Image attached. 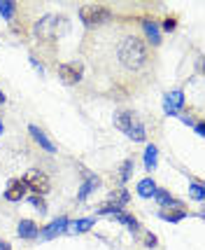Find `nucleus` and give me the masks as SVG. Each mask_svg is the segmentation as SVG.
<instances>
[{"instance_id":"obj_1","label":"nucleus","mask_w":205,"mask_h":250,"mask_svg":"<svg viewBox=\"0 0 205 250\" xmlns=\"http://www.w3.org/2000/svg\"><path fill=\"white\" fill-rule=\"evenodd\" d=\"M119 61L129 70H140L147 63V44L138 35H129L119 44Z\"/></svg>"},{"instance_id":"obj_2","label":"nucleus","mask_w":205,"mask_h":250,"mask_svg":"<svg viewBox=\"0 0 205 250\" xmlns=\"http://www.w3.org/2000/svg\"><path fill=\"white\" fill-rule=\"evenodd\" d=\"M79 19L87 26H98V23H105L112 19V10L105 5H84V7H79Z\"/></svg>"},{"instance_id":"obj_3","label":"nucleus","mask_w":205,"mask_h":250,"mask_svg":"<svg viewBox=\"0 0 205 250\" xmlns=\"http://www.w3.org/2000/svg\"><path fill=\"white\" fill-rule=\"evenodd\" d=\"M63 21H65L63 17H56V14H47V17H42L40 21L35 23L37 38H40V40H54L56 35H58V23H63Z\"/></svg>"},{"instance_id":"obj_4","label":"nucleus","mask_w":205,"mask_h":250,"mask_svg":"<svg viewBox=\"0 0 205 250\" xmlns=\"http://www.w3.org/2000/svg\"><path fill=\"white\" fill-rule=\"evenodd\" d=\"M23 185L28 187V189H33L35 196L47 194V192H49V178H47L42 171H28L26 178H23Z\"/></svg>"},{"instance_id":"obj_5","label":"nucleus","mask_w":205,"mask_h":250,"mask_svg":"<svg viewBox=\"0 0 205 250\" xmlns=\"http://www.w3.org/2000/svg\"><path fill=\"white\" fill-rule=\"evenodd\" d=\"M58 77L63 80L65 84H77L82 80V63L79 61H73V63H61L58 68Z\"/></svg>"},{"instance_id":"obj_6","label":"nucleus","mask_w":205,"mask_h":250,"mask_svg":"<svg viewBox=\"0 0 205 250\" xmlns=\"http://www.w3.org/2000/svg\"><path fill=\"white\" fill-rule=\"evenodd\" d=\"M184 105V94L182 91H170L166 101H163V110H166V115H177Z\"/></svg>"},{"instance_id":"obj_7","label":"nucleus","mask_w":205,"mask_h":250,"mask_svg":"<svg viewBox=\"0 0 205 250\" xmlns=\"http://www.w3.org/2000/svg\"><path fill=\"white\" fill-rule=\"evenodd\" d=\"M26 189H28V187L23 185V180H12L10 187H7V192H5V199H7V201H21L23 194H26Z\"/></svg>"},{"instance_id":"obj_8","label":"nucleus","mask_w":205,"mask_h":250,"mask_svg":"<svg viewBox=\"0 0 205 250\" xmlns=\"http://www.w3.org/2000/svg\"><path fill=\"white\" fill-rule=\"evenodd\" d=\"M65 227H68V218H58V220H54L47 229H42L40 234H42V239H54L56 234H61Z\"/></svg>"},{"instance_id":"obj_9","label":"nucleus","mask_w":205,"mask_h":250,"mask_svg":"<svg viewBox=\"0 0 205 250\" xmlns=\"http://www.w3.org/2000/svg\"><path fill=\"white\" fill-rule=\"evenodd\" d=\"M37 234H40V229L33 220H21L19 222V236L21 239H37Z\"/></svg>"},{"instance_id":"obj_10","label":"nucleus","mask_w":205,"mask_h":250,"mask_svg":"<svg viewBox=\"0 0 205 250\" xmlns=\"http://www.w3.org/2000/svg\"><path fill=\"white\" fill-rule=\"evenodd\" d=\"M28 131H31V136L33 138H35V141L40 143V145H42L44 150H47V152H56V147H54V143L49 141V138H47V136H44L42 131L37 129V126H35V124H31V126H28Z\"/></svg>"},{"instance_id":"obj_11","label":"nucleus","mask_w":205,"mask_h":250,"mask_svg":"<svg viewBox=\"0 0 205 250\" xmlns=\"http://www.w3.org/2000/svg\"><path fill=\"white\" fill-rule=\"evenodd\" d=\"M84 175H87V180H84V185H82L79 194H77V201H84V199L93 192V187H98V178H96V175H91L89 171H84Z\"/></svg>"},{"instance_id":"obj_12","label":"nucleus","mask_w":205,"mask_h":250,"mask_svg":"<svg viewBox=\"0 0 205 250\" xmlns=\"http://www.w3.org/2000/svg\"><path fill=\"white\" fill-rule=\"evenodd\" d=\"M133 122H135L133 112H126V110H124V112H117V115H114V126H117L119 131H124V133L130 129Z\"/></svg>"},{"instance_id":"obj_13","label":"nucleus","mask_w":205,"mask_h":250,"mask_svg":"<svg viewBox=\"0 0 205 250\" xmlns=\"http://www.w3.org/2000/svg\"><path fill=\"white\" fill-rule=\"evenodd\" d=\"M142 26H145V33H147V38L151 40V44H159V42H161V33H159V26L151 21V19H145V21H142Z\"/></svg>"},{"instance_id":"obj_14","label":"nucleus","mask_w":205,"mask_h":250,"mask_svg":"<svg viewBox=\"0 0 205 250\" xmlns=\"http://www.w3.org/2000/svg\"><path fill=\"white\" fill-rule=\"evenodd\" d=\"M154 192H156V183L151 178H145L138 183V194L140 196H154Z\"/></svg>"},{"instance_id":"obj_15","label":"nucleus","mask_w":205,"mask_h":250,"mask_svg":"<svg viewBox=\"0 0 205 250\" xmlns=\"http://www.w3.org/2000/svg\"><path fill=\"white\" fill-rule=\"evenodd\" d=\"M126 133H129L133 141H145V138H147V133H145V126H142V124H140L138 120L130 124V129L126 131Z\"/></svg>"},{"instance_id":"obj_16","label":"nucleus","mask_w":205,"mask_h":250,"mask_svg":"<svg viewBox=\"0 0 205 250\" xmlns=\"http://www.w3.org/2000/svg\"><path fill=\"white\" fill-rule=\"evenodd\" d=\"M145 166H147V171H154V166H156V147L154 145L145 150Z\"/></svg>"},{"instance_id":"obj_17","label":"nucleus","mask_w":205,"mask_h":250,"mask_svg":"<svg viewBox=\"0 0 205 250\" xmlns=\"http://www.w3.org/2000/svg\"><path fill=\"white\" fill-rule=\"evenodd\" d=\"M154 196L159 199V204H163V206H170V204H175V206H177V201H175V199H173L170 194H168L166 189H159V187H156V192H154Z\"/></svg>"},{"instance_id":"obj_18","label":"nucleus","mask_w":205,"mask_h":250,"mask_svg":"<svg viewBox=\"0 0 205 250\" xmlns=\"http://www.w3.org/2000/svg\"><path fill=\"white\" fill-rule=\"evenodd\" d=\"M114 218H117L119 222H124V225H129L130 231H138V227H140V225H138V220L130 218V215H126V213H117Z\"/></svg>"},{"instance_id":"obj_19","label":"nucleus","mask_w":205,"mask_h":250,"mask_svg":"<svg viewBox=\"0 0 205 250\" xmlns=\"http://www.w3.org/2000/svg\"><path fill=\"white\" fill-rule=\"evenodd\" d=\"M0 14H2L5 19H12V14H14V2H12V0H0Z\"/></svg>"},{"instance_id":"obj_20","label":"nucleus","mask_w":205,"mask_h":250,"mask_svg":"<svg viewBox=\"0 0 205 250\" xmlns=\"http://www.w3.org/2000/svg\"><path fill=\"white\" fill-rule=\"evenodd\" d=\"M130 171H133V159H126V162L121 164V173H119L121 183H126V180L130 178Z\"/></svg>"},{"instance_id":"obj_21","label":"nucleus","mask_w":205,"mask_h":250,"mask_svg":"<svg viewBox=\"0 0 205 250\" xmlns=\"http://www.w3.org/2000/svg\"><path fill=\"white\" fill-rule=\"evenodd\" d=\"M91 225H93V220H91V218H89V220H77L75 225H73V231H87Z\"/></svg>"},{"instance_id":"obj_22","label":"nucleus","mask_w":205,"mask_h":250,"mask_svg":"<svg viewBox=\"0 0 205 250\" xmlns=\"http://www.w3.org/2000/svg\"><path fill=\"white\" fill-rule=\"evenodd\" d=\"M31 204H33L35 208H37L40 213H44V210H47V206H44V199H42V196H31Z\"/></svg>"},{"instance_id":"obj_23","label":"nucleus","mask_w":205,"mask_h":250,"mask_svg":"<svg viewBox=\"0 0 205 250\" xmlns=\"http://www.w3.org/2000/svg\"><path fill=\"white\" fill-rule=\"evenodd\" d=\"M191 194H194V199H198V201H203V185H191Z\"/></svg>"},{"instance_id":"obj_24","label":"nucleus","mask_w":205,"mask_h":250,"mask_svg":"<svg viewBox=\"0 0 205 250\" xmlns=\"http://www.w3.org/2000/svg\"><path fill=\"white\" fill-rule=\"evenodd\" d=\"M163 220H170V222H177V220L184 218V213H161Z\"/></svg>"},{"instance_id":"obj_25","label":"nucleus","mask_w":205,"mask_h":250,"mask_svg":"<svg viewBox=\"0 0 205 250\" xmlns=\"http://www.w3.org/2000/svg\"><path fill=\"white\" fill-rule=\"evenodd\" d=\"M175 26H177V23H175V19H170V17L163 21V28H166V31H175Z\"/></svg>"},{"instance_id":"obj_26","label":"nucleus","mask_w":205,"mask_h":250,"mask_svg":"<svg viewBox=\"0 0 205 250\" xmlns=\"http://www.w3.org/2000/svg\"><path fill=\"white\" fill-rule=\"evenodd\" d=\"M196 133H198V136H203V133H205V126H203V124H201V122L196 124Z\"/></svg>"},{"instance_id":"obj_27","label":"nucleus","mask_w":205,"mask_h":250,"mask_svg":"<svg viewBox=\"0 0 205 250\" xmlns=\"http://www.w3.org/2000/svg\"><path fill=\"white\" fill-rule=\"evenodd\" d=\"M0 250H12V248H10V243H7V241H2V239H0Z\"/></svg>"},{"instance_id":"obj_28","label":"nucleus","mask_w":205,"mask_h":250,"mask_svg":"<svg viewBox=\"0 0 205 250\" xmlns=\"http://www.w3.org/2000/svg\"><path fill=\"white\" fill-rule=\"evenodd\" d=\"M154 243H156V236H151V234H149V236H147V246H149V248H151Z\"/></svg>"},{"instance_id":"obj_29","label":"nucleus","mask_w":205,"mask_h":250,"mask_svg":"<svg viewBox=\"0 0 205 250\" xmlns=\"http://www.w3.org/2000/svg\"><path fill=\"white\" fill-rule=\"evenodd\" d=\"M0 103H5V94L2 91H0Z\"/></svg>"},{"instance_id":"obj_30","label":"nucleus","mask_w":205,"mask_h":250,"mask_svg":"<svg viewBox=\"0 0 205 250\" xmlns=\"http://www.w3.org/2000/svg\"><path fill=\"white\" fill-rule=\"evenodd\" d=\"M0 133H2V122H0Z\"/></svg>"}]
</instances>
